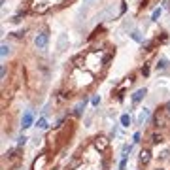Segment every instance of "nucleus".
<instances>
[{
    "instance_id": "obj_1",
    "label": "nucleus",
    "mask_w": 170,
    "mask_h": 170,
    "mask_svg": "<svg viewBox=\"0 0 170 170\" xmlns=\"http://www.w3.org/2000/svg\"><path fill=\"white\" fill-rule=\"evenodd\" d=\"M36 45H38V49H45V45H47V34H38Z\"/></svg>"
},
{
    "instance_id": "obj_2",
    "label": "nucleus",
    "mask_w": 170,
    "mask_h": 170,
    "mask_svg": "<svg viewBox=\"0 0 170 170\" xmlns=\"http://www.w3.org/2000/svg\"><path fill=\"white\" fill-rule=\"evenodd\" d=\"M95 145H96V149H106V147L110 145V142H108V138H104V136H100V138H96Z\"/></svg>"
},
{
    "instance_id": "obj_3",
    "label": "nucleus",
    "mask_w": 170,
    "mask_h": 170,
    "mask_svg": "<svg viewBox=\"0 0 170 170\" xmlns=\"http://www.w3.org/2000/svg\"><path fill=\"white\" fill-rule=\"evenodd\" d=\"M144 95H145V91H144V89L136 91V93H134V96H132V102H138V100H140V98H142Z\"/></svg>"
},
{
    "instance_id": "obj_4",
    "label": "nucleus",
    "mask_w": 170,
    "mask_h": 170,
    "mask_svg": "<svg viewBox=\"0 0 170 170\" xmlns=\"http://www.w3.org/2000/svg\"><path fill=\"white\" fill-rule=\"evenodd\" d=\"M121 123L125 125V127H129V123H130V119H129L127 115H123V119H121Z\"/></svg>"
},
{
    "instance_id": "obj_5",
    "label": "nucleus",
    "mask_w": 170,
    "mask_h": 170,
    "mask_svg": "<svg viewBox=\"0 0 170 170\" xmlns=\"http://www.w3.org/2000/svg\"><path fill=\"white\" fill-rule=\"evenodd\" d=\"M164 110H166V113H168V115H170V102H168V104H166V108H164Z\"/></svg>"
}]
</instances>
